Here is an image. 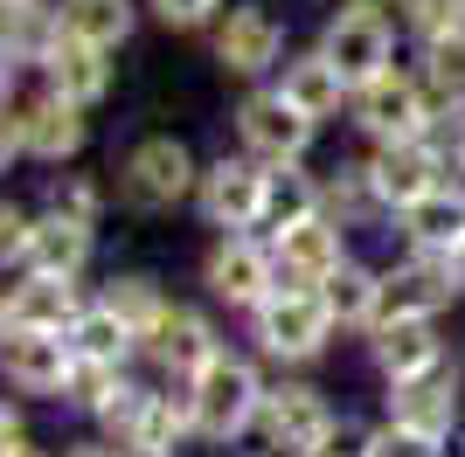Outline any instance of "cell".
Masks as SVG:
<instances>
[{"instance_id":"obj_1","label":"cell","mask_w":465,"mask_h":457,"mask_svg":"<svg viewBox=\"0 0 465 457\" xmlns=\"http://www.w3.org/2000/svg\"><path fill=\"white\" fill-rule=\"evenodd\" d=\"M243 319H251L257 361H278V367H312L333 346V333H341L333 312H327V298L312 285H285V277H278V291L264 305H251Z\"/></svg>"},{"instance_id":"obj_2","label":"cell","mask_w":465,"mask_h":457,"mask_svg":"<svg viewBox=\"0 0 465 457\" xmlns=\"http://www.w3.org/2000/svg\"><path fill=\"white\" fill-rule=\"evenodd\" d=\"M264 367L251 361V354H215L202 374L188 381V402H194V443H236V437H251L257 430V409H264Z\"/></svg>"},{"instance_id":"obj_3","label":"cell","mask_w":465,"mask_h":457,"mask_svg":"<svg viewBox=\"0 0 465 457\" xmlns=\"http://www.w3.org/2000/svg\"><path fill=\"white\" fill-rule=\"evenodd\" d=\"M194 180H202V160H194L188 139H174V132L139 139V146L118 160V201L133 215H174L181 201H194Z\"/></svg>"},{"instance_id":"obj_4","label":"cell","mask_w":465,"mask_h":457,"mask_svg":"<svg viewBox=\"0 0 465 457\" xmlns=\"http://www.w3.org/2000/svg\"><path fill=\"white\" fill-rule=\"evenodd\" d=\"M430 118H438V104H430L424 76H417V70H396V63H389L382 76H369V83H354V97H348V125L369 139V146H389V139H424Z\"/></svg>"},{"instance_id":"obj_5","label":"cell","mask_w":465,"mask_h":457,"mask_svg":"<svg viewBox=\"0 0 465 457\" xmlns=\"http://www.w3.org/2000/svg\"><path fill=\"white\" fill-rule=\"evenodd\" d=\"M209 49H215V70L236 76V83H264V76H278V63L292 56L285 21H278V7H264V0H230L223 21L209 28Z\"/></svg>"},{"instance_id":"obj_6","label":"cell","mask_w":465,"mask_h":457,"mask_svg":"<svg viewBox=\"0 0 465 457\" xmlns=\"http://www.w3.org/2000/svg\"><path fill=\"white\" fill-rule=\"evenodd\" d=\"M202 285H209L215 305H230V312H251L278 291V249L272 236H257V228H223L215 249L202 257Z\"/></svg>"},{"instance_id":"obj_7","label":"cell","mask_w":465,"mask_h":457,"mask_svg":"<svg viewBox=\"0 0 465 457\" xmlns=\"http://www.w3.org/2000/svg\"><path fill=\"white\" fill-rule=\"evenodd\" d=\"M333 423H341V409L327 402V388H312V381H272L264 409H257V437L278 457H312V451H327Z\"/></svg>"},{"instance_id":"obj_8","label":"cell","mask_w":465,"mask_h":457,"mask_svg":"<svg viewBox=\"0 0 465 457\" xmlns=\"http://www.w3.org/2000/svg\"><path fill=\"white\" fill-rule=\"evenodd\" d=\"M230 125H236V146L251 152V160H264V167L306 160V152H312V132H320L306 112H292L285 97H278V83H251V91L236 97Z\"/></svg>"},{"instance_id":"obj_9","label":"cell","mask_w":465,"mask_h":457,"mask_svg":"<svg viewBox=\"0 0 465 457\" xmlns=\"http://www.w3.org/2000/svg\"><path fill=\"white\" fill-rule=\"evenodd\" d=\"M264 188H272V167L236 146V152H223V160L202 167L194 209H202V222H209L215 236H223V228H257L264 222Z\"/></svg>"},{"instance_id":"obj_10","label":"cell","mask_w":465,"mask_h":457,"mask_svg":"<svg viewBox=\"0 0 465 457\" xmlns=\"http://www.w3.org/2000/svg\"><path fill=\"white\" fill-rule=\"evenodd\" d=\"M396 28H403V21L382 15V7L341 0V7L327 15V28H320V49L341 63L348 83H369V76H382L389 63H396Z\"/></svg>"},{"instance_id":"obj_11","label":"cell","mask_w":465,"mask_h":457,"mask_svg":"<svg viewBox=\"0 0 465 457\" xmlns=\"http://www.w3.org/2000/svg\"><path fill=\"white\" fill-rule=\"evenodd\" d=\"M459 298L465 291L451 277V257L403 249L396 264H382V319H445Z\"/></svg>"},{"instance_id":"obj_12","label":"cell","mask_w":465,"mask_h":457,"mask_svg":"<svg viewBox=\"0 0 465 457\" xmlns=\"http://www.w3.org/2000/svg\"><path fill=\"white\" fill-rule=\"evenodd\" d=\"M139 354H146L167 381H194L215 354H223V333H215V319L202 312V305H167L160 326L139 340Z\"/></svg>"},{"instance_id":"obj_13","label":"cell","mask_w":465,"mask_h":457,"mask_svg":"<svg viewBox=\"0 0 465 457\" xmlns=\"http://www.w3.org/2000/svg\"><path fill=\"white\" fill-rule=\"evenodd\" d=\"M361 167H369V188H375V201L389 209V222H396L417 194H430L451 173L424 139H389V146H369V152H361Z\"/></svg>"},{"instance_id":"obj_14","label":"cell","mask_w":465,"mask_h":457,"mask_svg":"<svg viewBox=\"0 0 465 457\" xmlns=\"http://www.w3.org/2000/svg\"><path fill=\"white\" fill-rule=\"evenodd\" d=\"M389 416H396V423H417V430H430V437L451 443V430H465V374H459V354L438 361L430 374H417V381H389Z\"/></svg>"},{"instance_id":"obj_15","label":"cell","mask_w":465,"mask_h":457,"mask_svg":"<svg viewBox=\"0 0 465 457\" xmlns=\"http://www.w3.org/2000/svg\"><path fill=\"white\" fill-rule=\"evenodd\" d=\"M369 361H375V374H382V388L389 381H417L438 361H451L445 326L438 319H375L369 326Z\"/></svg>"},{"instance_id":"obj_16","label":"cell","mask_w":465,"mask_h":457,"mask_svg":"<svg viewBox=\"0 0 465 457\" xmlns=\"http://www.w3.org/2000/svg\"><path fill=\"white\" fill-rule=\"evenodd\" d=\"M272 249H278V277H285V285H327L333 270L354 257V249H348V228L333 222V215H306V222L278 228Z\"/></svg>"},{"instance_id":"obj_17","label":"cell","mask_w":465,"mask_h":457,"mask_svg":"<svg viewBox=\"0 0 465 457\" xmlns=\"http://www.w3.org/2000/svg\"><path fill=\"white\" fill-rule=\"evenodd\" d=\"M70 333H21L7 326L0 333V374L15 395H63V381H70Z\"/></svg>"},{"instance_id":"obj_18","label":"cell","mask_w":465,"mask_h":457,"mask_svg":"<svg viewBox=\"0 0 465 457\" xmlns=\"http://www.w3.org/2000/svg\"><path fill=\"white\" fill-rule=\"evenodd\" d=\"M272 83H278V97H285L292 112H306L312 125L341 118V112H348V97H354V83L341 76V63H333L320 42H312V49H299V56H285Z\"/></svg>"},{"instance_id":"obj_19","label":"cell","mask_w":465,"mask_h":457,"mask_svg":"<svg viewBox=\"0 0 465 457\" xmlns=\"http://www.w3.org/2000/svg\"><path fill=\"white\" fill-rule=\"evenodd\" d=\"M91 125H84V104H70L63 91H42L21 104V152L42 160V167H63V160H77Z\"/></svg>"},{"instance_id":"obj_20","label":"cell","mask_w":465,"mask_h":457,"mask_svg":"<svg viewBox=\"0 0 465 457\" xmlns=\"http://www.w3.org/2000/svg\"><path fill=\"white\" fill-rule=\"evenodd\" d=\"M396 236H403V249L451 257V249L465 243V180H459V173H445L430 194H417V201L396 215Z\"/></svg>"},{"instance_id":"obj_21","label":"cell","mask_w":465,"mask_h":457,"mask_svg":"<svg viewBox=\"0 0 465 457\" xmlns=\"http://www.w3.org/2000/svg\"><path fill=\"white\" fill-rule=\"evenodd\" d=\"M84 312L77 277H56V270H21V285H7V326L21 333H70Z\"/></svg>"},{"instance_id":"obj_22","label":"cell","mask_w":465,"mask_h":457,"mask_svg":"<svg viewBox=\"0 0 465 457\" xmlns=\"http://www.w3.org/2000/svg\"><path fill=\"white\" fill-rule=\"evenodd\" d=\"M42 76H49V91H63L70 104H84V112H91V104H104V97H112V49L63 28L56 49L42 56Z\"/></svg>"},{"instance_id":"obj_23","label":"cell","mask_w":465,"mask_h":457,"mask_svg":"<svg viewBox=\"0 0 465 457\" xmlns=\"http://www.w3.org/2000/svg\"><path fill=\"white\" fill-rule=\"evenodd\" d=\"M91 228L97 222H77V215H35L28 222V249H21V270H56V277H77L91 264Z\"/></svg>"},{"instance_id":"obj_24","label":"cell","mask_w":465,"mask_h":457,"mask_svg":"<svg viewBox=\"0 0 465 457\" xmlns=\"http://www.w3.org/2000/svg\"><path fill=\"white\" fill-rule=\"evenodd\" d=\"M312 291L327 298V312H333V326H341V333H369V326L382 319V270L361 264V257H348L327 285H312Z\"/></svg>"},{"instance_id":"obj_25","label":"cell","mask_w":465,"mask_h":457,"mask_svg":"<svg viewBox=\"0 0 465 457\" xmlns=\"http://www.w3.org/2000/svg\"><path fill=\"white\" fill-rule=\"evenodd\" d=\"M63 35V15L49 0H0V56L7 63H42Z\"/></svg>"},{"instance_id":"obj_26","label":"cell","mask_w":465,"mask_h":457,"mask_svg":"<svg viewBox=\"0 0 465 457\" xmlns=\"http://www.w3.org/2000/svg\"><path fill=\"white\" fill-rule=\"evenodd\" d=\"M320 215H333L341 228L389 222V209L375 201V188H369V167H361V160H341V167H327V173H320Z\"/></svg>"},{"instance_id":"obj_27","label":"cell","mask_w":465,"mask_h":457,"mask_svg":"<svg viewBox=\"0 0 465 457\" xmlns=\"http://www.w3.org/2000/svg\"><path fill=\"white\" fill-rule=\"evenodd\" d=\"M306 215H320V173H312L306 160H285V167H272V188H264V222H257V236H278V228L306 222Z\"/></svg>"},{"instance_id":"obj_28","label":"cell","mask_w":465,"mask_h":457,"mask_svg":"<svg viewBox=\"0 0 465 457\" xmlns=\"http://www.w3.org/2000/svg\"><path fill=\"white\" fill-rule=\"evenodd\" d=\"M139 7H146V0H56L63 28L84 35V42H104V49H125V42H133Z\"/></svg>"},{"instance_id":"obj_29","label":"cell","mask_w":465,"mask_h":457,"mask_svg":"<svg viewBox=\"0 0 465 457\" xmlns=\"http://www.w3.org/2000/svg\"><path fill=\"white\" fill-rule=\"evenodd\" d=\"M70 354H91V361H112V367H125L139 354V333L125 319H118L112 305H84L77 312V326H70Z\"/></svg>"},{"instance_id":"obj_30","label":"cell","mask_w":465,"mask_h":457,"mask_svg":"<svg viewBox=\"0 0 465 457\" xmlns=\"http://www.w3.org/2000/svg\"><path fill=\"white\" fill-rule=\"evenodd\" d=\"M417 76H424V91H430L438 112H465V28L424 42V49H417Z\"/></svg>"},{"instance_id":"obj_31","label":"cell","mask_w":465,"mask_h":457,"mask_svg":"<svg viewBox=\"0 0 465 457\" xmlns=\"http://www.w3.org/2000/svg\"><path fill=\"white\" fill-rule=\"evenodd\" d=\"M97 305H112L118 319H125V326L139 333V340H146V333L160 326V312H167L174 298L160 291V277H146V270H125V277H112V285L97 291Z\"/></svg>"},{"instance_id":"obj_32","label":"cell","mask_w":465,"mask_h":457,"mask_svg":"<svg viewBox=\"0 0 465 457\" xmlns=\"http://www.w3.org/2000/svg\"><path fill=\"white\" fill-rule=\"evenodd\" d=\"M146 402H153V388H146V381L118 374L112 388H104V402L91 409V416H97V430H104L112 443H133V437H139V423H146Z\"/></svg>"},{"instance_id":"obj_33","label":"cell","mask_w":465,"mask_h":457,"mask_svg":"<svg viewBox=\"0 0 465 457\" xmlns=\"http://www.w3.org/2000/svg\"><path fill=\"white\" fill-rule=\"evenodd\" d=\"M396 21H403V35L424 49V42L459 35V28H465V0H403V7H396Z\"/></svg>"},{"instance_id":"obj_34","label":"cell","mask_w":465,"mask_h":457,"mask_svg":"<svg viewBox=\"0 0 465 457\" xmlns=\"http://www.w3.org/2000/svg\"><path fill=\"white\" fill-rule=\"evenodd\" d=\"M369 457H445V437H430V430H417V423L382 416L375 437H369Z\"/></svg>"},{"instance_id":"obj_35","label":"cell","mask_w":465,"mask_h":457,"mask_svg":"<svg viewBox=\"0 0 465 457\" xmlns=\"http://www.w3.org/2000/svg\"><path fill=\"white\" fill-rule=\"evenodd\" d=\"M223 7H230V0H146V15H153L160 28H174V35H202V28H215Z\"/></svg>"},{"instance_id":"obj_36","label":"cell","mask_w":465,"mask_h":457,"mask_svg":"<svg viewBox=\"0 0 465 457\" xmlns=\"http://www.w3.org/2000/svg\"><path fill=\"white\" fill-rule=\"evenodd\" d=\"M118 374H125V367L77 354V361H70V381H63V402H77V409H97V402H104V388H112Z\"/></svg>"},{"instance_id":"obj_37","label":"cell","mask_w":465,"mask_h":457,"mask_svg":"<svg viewBox=\"0 0 465 457\" xmlns=\"http://www.w3.org/2000/svg\"><path fill=\"white\" fill-rule=\"evenodd\" d=\"M49 209L77 215V222H97V209H104V194H97V180H84V173H63L56 188H49Z\"/></svg>"},{"instance_id":"obj_38","label":"cell","mask_w":465,"mask_h":457,"mask_svg":"<svg viewBox=\"0 0 465 457\" xmlns=\"http://www.w3.org/2000/svg\"><path fill=\"white\" fill-rule=\"evenodd\" d=\"M28 222H35L28 209L0 201V264H21V249H28Z\"/></svg>"},{"instance_id":"obj_39","label":"cell","mask_w":465,"mask_h":457,"mask_svg":"<svg viewBox=\"0 0 465 457\" xmlns=\"http://www.w3.org/2000/svg\"><path fill=\"white\" fill-rule=\"evenodd\" d=\"M369 437H375V423L341 416V423H333V437H327V451H333V457H369Z\"/></svg>"},{"instance_id":"obj_40","label":"cell","mask_w":465,"mask_h":457,"mask_svg":"<svg viewBox=\"0 0 465 457\" xmlns=\"http://www.w3.org/2000/svg\"><path fill=\"white\" fill-rule=\"evenodd\" d=\"M15 160H28L21 152V104H0V173L15 167Z\"/></svg>"},{"instance_id":"obj_41","label":"cell","mask_w":465,"mask_h":457,"mask_svg":"<svg viewBox=\"0 0 465 457\" xmlns=\"http://www.w3.org/2000/svg\"><path fill=\"white\" fill-rule=\"evenodd\" d=\"M63 457H118V443H112V437H104V443H70Z\"/></svg>"},{"instance_id":"obj_42","label":"cell","mask_w":465,"mask_h":457,"mask_svg":"<svg viewBox=\"0 0 465 457\" xmlns=\"http://www.w3.org/2000/svg\"><path fill=\"white\" fill-rule=\"evenodd\" d=\"M118 457H181V451H153V443H118Z\"/></svg>"},{"instance_id":"obj_43","label":"cell","mask_w":465,"mask_h":457,"mask_svg":"<svg viewBox=\"0 0 465 457\" xmlns=\"http://www.w3.org/2000/svg\"><path fill=\"white\" fill-rule=\"evenodd\" d=\"M451 277H459V291H465V243L451 249Z\"/></svg>"},{"instance_id":"obj_44","label":"cell","mask_w":465,"mask_h":457,"mask_svg":"<svg viewBox=\"0 0 465 457\" xmlns=\"http://www.w3.org/2000/svg\"><path fill=\"white\" fill-rule=\"evenodd\" d=\"M7 83H15V63L0 56V104H7Z\"/></svg>"},{"instance_id":"obj_45","label":"cell","mask_w":465,"mask_h":457,"mask_svg":"<svg viewBox=\"0 0 465 457\" xmlns=\"http://www.w3.org/2000/svg\"><path fill=\"white\" fill-rule=\"evenodd\" d=\"M361 7H382V15H396V7H403V0H361Z\"/></svg>"},{"instance_id":"obj_46","label":"cell","mask_w":465,"mask_h":457,"mask_svg":"<svg viewBox=\"0 0 465 457\" xmlns=\"http://www.w3.org/2000/svg\"><path fill=\"white\" fill-rule=\"evenodd\" d=\"M451 173H459V180H465V152H459V167H451Z\"/></svg>"},{"instance_id":"obj_47","label":"cell","mask_w":465,"mask_h":457,"mask_svg":"<svg viewBox=\"0 0 465 457\" xmlns=\"http://www.w3.org/2000/svg\"><path fill=\"white\" fill-rule=\"evenodd\" d=\"M312 457H333V451H312Z\"/></svg>"},{"instance_id":"obj_48","label":"cell","mask_w":465,"mask_h":457,"mask_svg":"<svg viewBox=\"0 0 465 457\" xmlns=\"http://www.w3.org/2000/svg\"><path fill=\"white\" fill-rule=\"evenodd\" d=\"M459 457H465V451H459Z\"/></svg>"}]
</instances>
